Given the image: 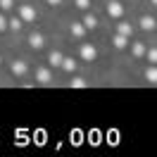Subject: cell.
I'll list each match as a JSON object with an SVG mask.
<instances>
[{"instance_id":"cell-1","label":"cell","mask_w":157,"mask_h":157,"mask_svg":"<svg viewBox=\"0 0 157 157\" xmlns=\"http://www.w3.org/2000/svg\"><path fill=\"white\" fill-rule=\"evenodd\" d=\"M81 57L86 59V62H93V59L98 57V50H95V45H81Z\"/></svg>"},{"instance_id":"cell-2","label":"cell","mask_w":157,"mask_h":157,"mask_svg":"<svg viewBox=\"0 0 157 157\" xmlns=\"http://www.w3.org/2000/svg\"><path fill=\"white\" fill-rule=\"evenodd\" d=\"M19 17L24 21H33V19H36V10H33L31 5H21V7H19Z\"/></svg>"},{"instance_id":"cell-3","label":"cell","mask_w":157,"mask_h":157,"mask_svg":"<svg viewBox=\"0 0 157 157\" xmlns=\"http://www.w3.org/2000/svg\"><path fill=\"white\" fill-rule=\"evenodd\" d=\"M26 62H21V59H17V62H12V74H14V76H24V74H26Z\"/></svg>"},{"instance_id":"cell-4","label":"cell","mask_w":157,"mask_h":157,"mask_svg":"<svg viewBox=\"0 0 157 157\" xmlns=\"http://www.w3.org/2000/svg\"><path fill=\"white\" fill-rule=\"evenodd\" d=\"M107 12H109V14H112V17H121V14H124V7L119 5L117 0H112V2H109V5H107Z\"/></svg>"},{"instance_id":"cell-5","label":"cell","mask_w":157,"mask_h":157,"mask_svg":"<svg viewBox=\"0 0 157 157\" xmlns=\"http://www.w3.org/2000/svg\"><path fill=\"white\" fill-rule=\"evenodd\" d=\"M50 78H52V76H50V69L43 67V69L36 71V81H38V83H50Z\"/></svg>"},{"instance_id":"cell-6","label":"cell","mask_w":157,"mask_h":157,"mask_svg":"<svg viewBox=\"0 0 157 157\" xmlns=\"http://www.w3.org/2000/svg\"><path fill=\"white\" fill-rule=\"evenodd\" d=\"M48 62H50V67H62L64 57H62V52H50V55H48Z\"/></svg>"},{"instance_id":"cell-7","label":"cell","mask_w":157,"mask_h":157,"mask_svg":"<svg viewBox=\"0 0 157 157\" xmlns=\"http://www.w3.org/2000/svg\"><path fill=\"white\" fill-rule=\"evenodd\" d=\"M29 45H33V48H43V45H45V38H43L40 33H31V36H29Z\"/></svg>"},{"instance_id":"cell-8","label":"cell","mask_w":157,"mask_h":157,"mask_svg":"<svg viewBox=\"0 0 157 157\" xmlns=\"http://www.w3.org/2000/svg\"><path fill=\"white\" fill-rule=\"evenodd\" d=\"M86 31H88V29H86V24H83V21H81V24H71V36H76V38H81Z\"/></svg>"},{"instance_id":"cell-9","label":"cell","mask_w":157,"mask_h":157,"mask_svg":"<svg viewBox=\"0 0 157 157\" xmlns=\"http://www.w3.org/2000/svg\"><path fill=\"white\" fill-rule=\"evenodd\" d=\"M145 81H150V83H157V64H152V67L145 69Z\"/></svg>"},{"instance_id":"cell-10","label":"cell","mask_w":157,"mask_h":157,"mask_svg":"<svg viewBox=\"0 0 157 157\" xmlns=\"http://www.w3.org/2000/svg\"><path fill=\"white\" fill-rule=\"evenodd\" d=\"M140 29H145V31L155 29V19L152 17H140Z\"/></svg>"},{"instance_id":"cell-11","label":"cell","mask_w":157,"mask_h":157,"mask_svg":"<svg viewBox=\"0 0 157 157\" xmlns=\"http://www.w3.org/2000/svg\"><path fill=\"white\" fill-rule=\"evenodd\" d=\"M83 24H86V29H95V26H98V19H95L93 14H86V17H83Z\"/></svg>"},{"instance_id":"cell-12","label":"cell","mask_w":157,"mask_h":157,"mask_svg":"<svg viewBox=\"0 0 157 157\" xmlns=\"http://www.w3.org/2000/svg\"><path fill=\"white\" fill-rule=\"evenodd\" d=\"M126 38H128V36L117 33V36H114V48H126Z\"/></svg>"},{"instance_id":"cell-13","label":"cell","mask_w":157,"mask_h":157,"mask_svg":"<svg viewBox=\"0 0 157 157\" xmlns=\"http://www.w3.org/2000/svg\"><path fill=\"white\" fill-rule=\"evenodd\" d=\"M62 69H64V71H74V69H76V62H74L71 57H64V62H62Z\"/></svg>"},{"instance_id":"cell-14","label":"cell","mask_w":157,"mask_h":157,"mask_svg":"<svg viewBox=\"0 0 157 157\" xmlns=\"http://www.w3.org/2000/svg\"><path fill=\"white\" fill-rule=\"evenodd\" d=\"M71 88H86L88 83H86V78H81V76H76V78H71V83H69Z\"/></svg>"},{"instance_id":"cell-15","label":"cell","mask_w":157,"mask_h":157,"mask_svg":"<svg viewBox=\"0 0 157 157\" xmlns=\"http://www.w3.org/2000/svg\"><path fill=\"white\" fill-rule=\"evenodd\" d=\"M21 21H24L21 17H12V19L7 21V26H10V29H14V31H19V29H21Z\"/></svg>"},{"instance_id":"cell-16","label":"cell","mask_w":157,"mask_h":157,"mask_svg":"<svg viewBox=\"0 0 157 157\" xmlns=\"http://www.w3.org/2000/svg\"><path fill=\"white\" fill-rule=\"evenodd\" d=\"M133 55H136V57H143V55H145V45H143V43H133Z\"/></svg>"},{"instance_id":"cell-17","label":"cell","mask_w":157,"mask_h":157,"mask_svg":"<svg viewBox=\"0 0 157 157\" xmlns=\"http://www.w3.org/2000/svg\"><path fill=\"white\" fill-rule=\"evenodd\" d=\"M117 33H124V36H131V26H128L126 21H121L117 26Z\"/></svg>"},{"instance_id":"cell-18","label":"cell","mask_w":157,"mask_h":157,"mask_svg":"<svg viewBox=\"0 0 157 157\" xmlns=\"http://www.w3.org/2000/svg\"><path fill=\"white\" fill-rule=\"evenodd\" d=\"M147 59H150L152 64H157V48H155V50H150V52H147Z\"/></svg>"},{"instance_id":"cell-19","label":"cell","mask_w":157,"mask_h":157,"mask_svg":"<svg viewBox=\"0 0 157 157\" xmlns=\"http://www.w3.org/2000/svg\"><path fill=\"white\" fill-rule=\"evenodd\" d=\"M76 7L86 10V7H90V0H76Z\"/></svg>"},{"instance_id":"cell-20","label":"cell","mask_w":157,"mask_h":157,"mask_svg":"<svg viewBox=\"0 0 157 157\" xmlns=\"http://www.w3.org/2000/svg\"><path fill=\"white\" fill-rule=\"evenodd\" d=\"M0 7L2 10H12V0H0Z\"/></svg>"},{"instance_id":"cell-21","label":"cell","mask_w":157,"mask_h":157,"mask_svg":"<svg viewBox=\"0 0 157 157\" xmlns=\"http://www.w3.org/2000/svg\"><path fill=\"white\" fill-rule=\"evenodd\" d=\"M5 29H7V21H5V17L0 14V31H5Z\"/></svg>"},{"instance_id":"cell-22","label":"cell","mask_w":157,"mask_h":157,"mask_svg":"<svg viewBox=\"0 0 157 157\" xmlns=\"http://www.w3.org/2000/svg\"><path fill=\"white\" fill-rule=\"evenodd\" d=\"M59 2H62V0H48V5H50V7H57Z\"/></svg>"},{"instance_id":"cell-23","label":"cell","mask_w":157,"mask_h":157,"mask_svg":"<svg viewBox=\"0 0 157 157\" xmlns=\"http://www.w3.org/2000/svg\"><path fill=\"white\" fill-rule=\"evenodd\" d=\"M152 2H155V5H157V0H152Z\"/></svg>"},{"instance_id":"cell-24","label":"cell","mask_w":157,"mask_h":157,"mask_svg":"<svg viewBox=\"0 0 157 157\" xmlns=\"http://www.w3.org/2000/svg\"><path fill=\"white\" fill-rule=\"evenodd\" d=\"M0 62H2V57H0Z\"/></svg>"}]
</instances>
